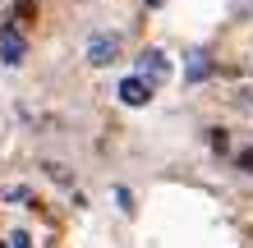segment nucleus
I'll return each instance as SVG.
<instances>
[{"label": "nucleus", "mask_w": 253, "mask_h": 248, "mask_svg": "<svg viewBox=\"0 0 253 248\" xmlns=\"http://www.w3.org/2000/svg\"><path fill=\"white\" fill-rule=\"evenodd\" d=\"M207 74H212V65H207V55H203V51H189L184 78H189V83H198V78H207Z\"/></svg>", "instance_id": "5"}, {"label": "nucleus", "mask_w": 253, "mask_h": 248, "mask_svg": "<svg viewBox=\"0 0 253 248\" xmlns=\"http://www.w3.org/2000/svg\"><path fill=\"white\" fill-rule=\"evenodd\" d=\"M9 244H14V248H28V235H14Z\"/></svg>", "instance_id": "6"}, {"label": "nucleus", "mask_w": 253, "mask_h": 248, "mask_svg": "<svg viewBox=\"0 0 253 248\" xmlns=\"http://www.w3.org/2000/svg\"><path fill=\"white\" fill-rule=\"evenodd\" d=\"M133 78H143L147 87L166 83V78H170V60H166L161 51H143V55H138V74H133Z\"/></svg>", "instance_id": "1"}, {"label": "nucleus", "mask_w": 253, "mask_h": 248, "mask_svg": "<svg viewBox=\"0 0 253 248\" xmlns=\"http://www.w3.org/2000/svg\"><path fill=\"white\" fill-rule=\"evenodd\" d=\"M115 55H120V37L97 33L92 41H87V60H92V65H115Z\"/></svg>", "instance_id": "3"}, {"label": "nucleus", "mask_w": 253, "mask_h": 248, "mask_svg": "<svg viewBox=\"0 0 253 248\" xmlns=\"http://www.w3.org/2000/svg\"><path fill=\"white\" fill-rule=\"evenodd\" d=\"M147 5H152V9H157V5H166V0H147Z\"/></svg>", "instance_id": "7"}, {"label": "nucleus", "mask_w": 253, "mask_h": 248, "mask_svg": "<svg viewBox=\"0 0 253 248\" xmlns=\"http://www.w3.org/2000/svg\"><path fill=\"white\" fill-rule=\"evenodd\" d=\"M120 101L125 106H147V101H152V87H147L143 78H125L120 83Z\"/></svg>", "instance_id": "4"}, {"label": "nucleus", "mask_w": 253, "mask_h": 248, "mask_svg": "<svg viewBox=\"0 0 253 248\" xmlns=\"http://www.w3.org/2000/svg\"><path fill=\"white\" fill-rule=\"evenodd\" d=\"M23 55H28V41H23V33H19L14 23H5V28H0V60H5V65L14 69V65H23Z\"/></svg>", "instance_id": "2"}]
</instances>
